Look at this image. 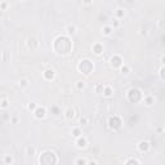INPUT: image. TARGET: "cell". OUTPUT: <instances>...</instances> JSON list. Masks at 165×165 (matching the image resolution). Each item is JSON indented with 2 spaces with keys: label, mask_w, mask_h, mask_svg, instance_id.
I'll return each instance as SVG.
<instances>
[{
  "label": "cell",
  "mask_w": 165,
  "mask_h": 165,
  "mask_svg": "<svg viewBox=\"0 0 165 165\" xmlns=\"http://www.w3.org/2000/svg\"><path fill=\"white\" fill-rule=\"evenodd\" d=\"M53 48L58 54H68L72 48V41L70 40L68 36H57L54 39V43H53Z\"/></svg>",
  "instance_id": "6da1fadb"
},
{
  "label": "cell",
  "mask_w": 165,
  "mask_h": 165,
  "mask_svg": "<svg viewBox=\"0 0 165 165\" xmlns=\"http://www.w3.org/2000/svg\"><path fill=\"white\" fill-rule=\"evenodd\" d=\"M57 161H58V157H57L56 152H53L52 150H45L39 156L40 165H56Z\"/></svg>",
  "instance_id": "7a4b0ae2"
},
{
  "label": "cell",
  "mask_w": 165,
  "mask_h": 165,
  "mask_svg": "<svg viewBox=\"0 0 165 165\" xmlns=\"http://www.w3.org/2000/svg\"><path fill=\"white\" fill-rule=\"evenodd\" d=\"M93 68H94V65L91 59H81L77 65V70L84 75H89L93 71Z\"/></svg>",
  "instance_id": "3957f363"
},
{
  "label": "cell",
  "mask_w": 165,
  "mask_h": 165,
  "mask_svg": "<svg viewBox=\"0 0 165 165\" xmlns=\"http://www.w3.org/2000/svg\"><path fill=\"white\" fill-rule=\"evenodd\" d=\"M127 97H128L129 102H132V103H138L139 101L143 100L142 92H141L138 88H130L127 93Z\"/></svg>",
  "instance_id": "277c9868"
},
{
  "label": "cell",
  "mask_w": 165,
  "mask_h": 165,
  "mask_svg": "<svg viewBox=\"0 0 165 165\" xmlns=\"http://www.w3.org/2000/svg\"><path fill=\"white\" fill-rule=\"evenodd\" d=\"M121 125H123V123L119 116H111L109 119V127L112 129V130H118V129L121 128Z\"/></svg>",
  "instance_id": "5b68a950"
},
{
  "label": "cell",
  "mask_w": 165,
  "mask_h": 165,
  "mask_svg": "<svg viewBox=\"0 0 165 165\" xmlns=\"http://www.w3.org/2000/svg\"><path fill=\"white\" fill-rule=\"evenodd\" d=\"M110 65L112 66L113 68H119V67H121L123 65H124V61H123V58L120 56H112L111 57V59H110Z\"/></svg>",
  "instance_id": "8992f818"
},
{
  "label": "cell",
  "mask_w": 165,
  "mask_h": 165,
  "mask_svg": "<svg viewBox=\"0 0 165 165\" xmlns=\"http://www.w3.org/2000/svg\"><path fill=\"white\" fill-rule=\"evenodd\" d=\"M34 116L36 119L39 120H41V119H44L47 116V110H45V107H41V106H38L36 109L34 110Z\"/></svg>",
  "instance_id": "52a82bcc"
},
{
  "label": "cell",
  "mask_w": 165,
  "mask_h": 165,
  "mask_svg": "<svg viewBox=\"0 0 165 165\" xmlns=\"http://www.w3.org/2000/svg\"><path fill=\"white\" fill-rule=\"evenodd\" d=\"M76 146H77V148H85L86 146H88V139H86L85 137H79V138H76Z\"/></svg>",
  "instance_id": "ba28073f"
},
{
  "label": "cell",
  "mask_w": 165,
  "mask_h": 165,
  "mask_svg": "<svg viewBox=\"0 0 165 165\" xmlns=\"http://www.w3.org/2000/svg\"><path fill=\"white\" fill-rule=\"evenodd\" d=\"M75 116H76V111L72 107H68V109L65 110V118L67 120H72L75 119Z\"/></svg>",
  "instance_id": "9c48e42d"
},
{
  "label": "cell",
  "mask_w": 165,
  "mask_h": 165,
  "mask_svg": "<svg viewBox=\"0 0 165 165\" xmlns=\"http://www.w3.org/2000/svg\"><path fill=\"white\" fill-rule=\"evenodd\" d=\"M138 150H139L141 152H147L150 150V142L148 141H141V142L138 143Z\"/></svg>",
  "instance_id": "30bf717a"
},
{
  "label": "cell",
  "mask_w": 165,
  "mask_h": 165,
  "mask_svg": "<svg viewBox=\"0 0 165 165\" xmlns=\"http://www.w3.org/2000/svg\"><path fill=\"white\" fill-rule=\"evenodd\" d=\"M39 45V43H38V40L35 38H29V40H27V47H29V49H31V50H35L38 48Z\"/></svg>",
  "instance_id": "8fae6325"
},
{
  "label": "cell",
  "mask_w": 165,
  "mask_h": 165,
  "mask_svg": "<svg viewBox=\"0 0 165 165\" xmlns=\"http://www.w3.org/2000/svg\"><path fill=\"white\" fill-rule=\"evenodd\" d=\"M93 52H94V54H97V56H100L103 53V45L100 43H95L94 45H93Z\"/></svg>",
  "instance_id": "7c38bea8"
},
{
  "label": "cell",
  "mask_w": 165,
  "mask_h": 165,
  "mask_svg": "<svg viewBox=\"0 0 165 165\" xmlns=\"http://www.w3.org/2000/svg\"><path fill=\"white\" fill-rule=\"evenodd\" d=\"M102 94H103L104 97H107V98L112 97V94H113V89L111 88L110 85H104V89H103V92H102Z\"/></svg>",
  "instance_id": "4fadbf2b"
},
{
  "label": "cell",
  "mask_w": 165,
  "mask_h": 165,
  "mask_svg": "<svg viewBox=\"0 0 165 165\" xmlns=\"http://www.w3.org/2000/svg\"><path fill=\"white\" fill-rule=\"evenodd\" d=\"M54 70H52V68H48V70L44 71V77H45L47 80H52L54 79Z\"/></svg>",
  "instance_id": "5bb4252c"
},
{
  "label": "cell",
  "mask_w": 165,
  "mask_h": 165,
  "mask_svg": "<svg viewBox=\"0 0 165 165\" xmlns=\"http://www.w3.org/2000/svg\"><path fill=\"white\" fill-rule=\"evenodd\" d=\"M112 31H113V29H112V26H110V25L103 26V29H102V32H103L104 36H110V35L112 34Z\"/></svg>",
  "instance_id": "9a60e30c"
},
{
  "label": "cell",
  "mask_w": 165,
  "mask_h": 165,
  "mask_svg": "<svg viewBox=\"0 0 165 165\" xmlns=\"http://www.w3.org/2000/svg\"><path fill=\"white\" fill-rule=\"evenodd\" d=\"M143 102L147 106H152L154 104V97L152 95H146V97H143Z\"/></svg>",
  "instance_id": "2e32d148"
},
{
  "label": "cell",
  "mask_w": 165,
  "mask_h": 165,
  "mask_svg": "<svg viewBox=\"0 0 165 165\" xmlns=\"http://www.w3.org/2000/svg\"><path fill=\"white\" fill-rule=\"evenodd\" d=\"M3 161H4L5 165H10L14 161V159H13V156H12V155H5L4 159H3Z\"/></svg>",
  "instance_id": "e0dca14e"
},
{
  "label": "cell",
  "mask_w": 165,
  "mask_h": 165,
  "mask_svg": "<svg viewBox=\"0 0 165 165\" xmlns=\"http://www.w3.org/2000/svg\"><path fill=\"white\" fill-rule=\"evenodd\" d=\"M81 129L80 128H74L72 129V136L75 137V138H79V137H81Z\"/></svg>",
  "instance_id": "ac0fdd59"
},
{
  "label": "cell",
  "mask_w": 165,
  "mask_h": 165,
  "mask_svg": "<svg viewBox=\"0 0 165 165\" xmlns=\"http://www.w3.org/2000/svg\"><path fill=\"white\" fill-rule=\"evenodd\" d=\"M86 164H88V161L84 157H77L76 161H75V165H86Z\"/></svg>",
  "instance_id": "d6986e66"
},
{
  "label": "cell",
  "mask_w": 165,
  "mask_h": 165,
  "mask_svg": "<svg viewBox=\"0 0 165 165\" xmlns=\"http://www.w3.org/2000/svg\"><path fill=\"white\" fill-rule=\"evenodd\" d=\"M66 31H67V34H68V35L75 34V32H76V27H75L74 25H68L67 27H66Z\"/></svg>",
  "instance_id": "ffe728a7"
},
{
  "label": "cell",
  "mask_w": 165,
  "mask_h": 165,
  "mask_svg": "<svg viewBox=\"0 0 165 165\" xmlns=\"http://www.w3.org/2000/svg\"><path fill=\"white\" fill-rule=\"evenodd\" d=\"M125 165H139V161L137 160V159H128L127 163H125Z\"/></svg>",
  "instance_id": "44dd1931"
},
{
  "label": "cell",
  "mask_w": 165,
  "mask_h": 165,
  "mask_svg": "<svg viewBox=\"0 0 165 165\" xmlns=\"http://www.w3.org/2000/svg\"><path fill=\"white\" fill-rule=\"evenodd\" d=\"M103 89H104L103 83H100V84H97V85H95V92H97L98 94H102V92H103Z\"/></svg>",
  "instance_id": "7402d4cb"
},
{
  "label": "cell",
  "mask_w": 165,
  "mask_h": 165,
  "mask_svg": "<svg viewBox=\"0 0 165 165\" xmlns=\"http://www.w3.org/2000/svg\"><path fill=\"white\" fill-rule=\"evenodd\" d=\"M0 107H1V109H8V107H9V101L8 100L0 101Z\"/></svg>",
  "instance_id": "603a6c76"
},
{
  "label": "cell",
  "mask_w": 165,
  "mask_h": 165,
  "mask_svg": "<svg viewBox=\"0 0 165 165\" xmlns=\"http://www.w3.org/2000/svg\"><path fill=\"white\" fill-rule=\"evenodd\" d=\"M120 70H121V72L123 74H129V71H130V67L127 65H123L121 67H120Z\"/></svg>",
  "instance_id": "cb8c5ba5"
},
{
  "label": "cell",
  "mask_w": 165,
  "mask_h": 165,
  "mask_svg": "<svg viewBox=\"0 0 165 165\" xmlns=\"http://www.w3.org/2000/svg\"><path fill=\"white\" fill-rule=\"evenodd\" d=\"M27 85H29V80H27V79H21V80H19V86H22V88H26Z\"/></svg>",
  "instance_id": "d4e9b609"
},
{
  "label": "cell",
  "mask_w": 165,
  "mask_h": 165,
  "mask_svg": "<svg viewBox=\"0 0 165 165\" xmlns=\"http://www.w3.org/2000/svg\"><path fill=\"white\" fill-rule=\"evenodd\" d=\"M88 124H89V119L88 118L84 116V118L80 119V125H81V127H83V125H88Z\"/></svg>",
  "instance_id": "484cf974"
},
{
  "label": "cell",
  "mask_w": 165,
  "mask_h": 165,
  "mask_svg": "<svg viewBox=\"0 0 165 165\" xmlns=\"http://www.w3.org/2000/svg\"><path fill=\"white\" fill-rule=\"evenodd\" d=\"M77 89H84V88H85V81H84V80H83V81H77Z\"/></svg>",
  "instance_id": "4316f807"
},
{
  "label": "cell",
  "mask_w": 165,
  "mask_h": 165,
  "mask_svg": "<svg viewBox=\"0 0 165 165\" xmlns=\"http://www.w3.org/2000/svg\"><path fill=\"white\" fill-rule=\"evenodd\" d=\"M164 71H165L164 66H161V68H160V72H159V75H160V79H161V80H164V79H165V76H164Z\"/></svg>",
  "instance_id": "83f0119b"
},
{
  "label": "cell",
  "mask_w": 165,
  "mask_h": 165,
  "mask_svg": "<svg viewBox=\"0 0 165 165\" xmlns=\"http://www.w3.org/2000/svg\"><path fill=\"white\" fill-rule=\"evenodd\" d=\"M125 14V9H118V12H116V16L118 17H123Z\"/></svg>",
  "instance_id": "f1b7e54d"
},
{
  "label": "cell",
  "mask_w": 165,
  "mask_h": 165,
  "mask_svg": "<svg viewBox=\"0 0 165 165\" xmlns=\"http://www.w3.org/2000/svg\"><path fill=\"white\" fill-rule=\"evenodd\" d=\"M36 107H38V104H36V103H29V106H27V109H29L30 111H31V110H32V111H34L35 109H36Z\"/></svg>",
  "instance_id": "f546056e"
},
{
  "label": "cell",
  "mask_w": 165,
  "mask_h": 165,
  "mask_svg": "<svg viewBox=\"0 0 165 165\" xmlns=\"http://www.w3.org/2000/svg\"><path fill=\"white\" fill-rule=\"evenodd\" d=\"M27 152H29V155H34L35 154V148L34 147H27Z\"/></svg>",
  "instance_id": "4dcf8cb0"
},
{
  "label": "cell",
  "mask_w": 165,
  "mask_h": 165,
  "mask_svg": "<svg viewBox=\"0 0 165 165\" xmlns=\"http://www.w3.org/2000/svg\"><path fill=\"white\" fill-rule=\"evenodd\" d=\"M119 25H120L119 19H113V22H112V29H115V27H119Z\"/></svg>",
  "instance_id": "1f68e13d"
},
{
  "label": "cell",
  "mask_w": 165,
  "mask_h": 165,
  "mask_svg": "<svg viewBox=\"0 0 165 165\" xmlns=\"http://www.w3.org/2000/svg\"><path fill=\"white\" fill-rule=\"evenodd\" d=\"M0 7H1L3 8V9H7V7H8V3H5V1H1V3H0Z\"/></svg>",
  "instance_id": "d6a6232c"
},
{
  "label": "cell",
  "mask_w": 165,
  "mask_h": 165,
  "mask_svg": "<svg viewBox=\"0 0 165 165\" xmlns=\"http://www.w3.org/2000/svg\"><path fill=\"white\" fill-rule=\"evenodd\" d=\"M86 165H98V164H97V161H88Z\"/></svg>",
  "instance_id": "836d02e7"
}]
</instances>
